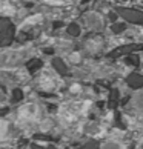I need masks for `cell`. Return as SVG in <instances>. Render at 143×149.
<instances>
[{
	"instance_id": "obj_1",
	"label": "cell",
	"mask_w": 143,
	"mask_h": 149,
	"mask_svg": "<svg viewBox=\"0 0 143 149\" xmlns=\"http://www.w3.org/2000/svg\"><path fill=\"white\" fill-rule=\"evenodd\" d=\"M91 106V102L88 100H73V102H68L60 106V111H59V118L63 125L71 126V125H75L79 123L86 115L88 112V108Z\"/></svg>"
},
{
	"instance_id": "obj_2",
	"label": "cell",
	"mask_w": 143,
	"mask_h": 149,
	"mask_svg": "<svg viewBox=\"0 0 143 149\" xmlns=\"http://www.w3.org/2000/svg\"><path fill=\"white\" fill-rule=\"evenodd\" d=\"M38 115V109L36 104H25V106H22L19 109V114L17 117L22 123H31V121H34Z\"/></svg>"
},
{
	"instance_id": "obj_3",
	"label": "cell",
	"mask_w": 143,
	"mask_h": 149,
	"mask_svg": "<svg viewBox=\"0 0 143 149\" xmlns=\"http://www.w3.org/2000/svg\"><path fill=\"white\" fill-rule=\"evenodd\" d=\"M57 81H56V77H49L48 74H45L42 77V80H40V86L43 88V89H54L57 85Z\"/></svg>"
},
{
	"instance_id": "obj_4",
	"label": "cell",
	"mask_w": 143,
	"mask_h": 149,
	"mask_svg": "<svg viewBox=\"0 0 143 149\" xmlns=\"http://www.w3.org/2000/svg\"><path fill=\"white\" fill-rule=\"evenodd\" d=\"M45 3H49V5H68L71 3V0H42Z\"/></svg>"
},
{
	"instance_id": "obj_5",
	"label": "cell",
	"mask_w": 143,
	"mask_h": 149,
	"mask_svg": "<svg viewBox=\"0 0 143 149\" xmlns=\"http://www.w3.org/2000/svg\"><path fill=\"white\" fill-rule=\"evenodd\" d=\"M6 134V123L5 121H0V139Z\"/></svg>"
},
{
	"instance_id": "obj_6",
	"label": "cell",
	"mask_w": 143,
	"mask_h": 149,
	"mask_svg": "<svg viewBox=\"0 0 143 149\" xmlns=\"http://www.w3.org/2000/svg\"><path fill=\"white\" fill-rule=\"evenodd\" d=\"M71 91H73V92H75V91H80V88H79V86H73V88H71Z\"/></svg>"
}]
</instances>
